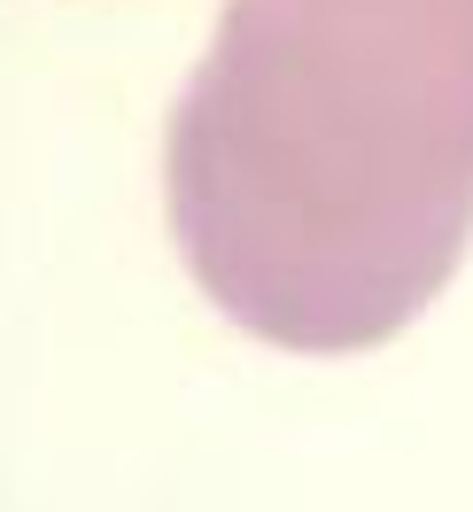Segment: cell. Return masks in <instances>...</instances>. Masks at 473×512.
Here are the masks:
<instances>
[{"label":"cell","instance_id":"1","mask_svg":"<svg viewBox=\"0 0 473 512\" xmlns=\"http://www.w3.org/2000/svg\"><path fill=\"white\" fill-rule=\"evenodd\" d=\"M163 187L233 326L303 357L404 334L473 233V0H225Z\"/></svg>","mask_w":473,"mask_h":512}]
</instances>
